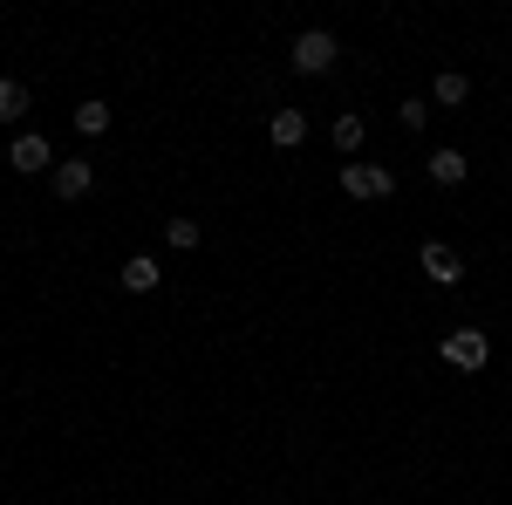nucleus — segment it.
<instances>
[{
  "label": "nucleus",
  "instance_id": "nucleus-1",
  "mask_svg": "<svg viewBox=\"0 0 512 505\" xmlns=\"http://www.w3.org/2000/svg\"><path fill=\"white\" fill-rule=\"evenodd\" d=\"M335 55H342V41L328 35V28L294 35V69H301V76H328V69H335Z\"/></svg>",
  "mask_w": 512,
  "mask_h": 505
},
{
  "label": "nucleus",
  "instance_id": "nucleus-2",
  "mask_svg": "<svg viewBox=\"0 0 512 505\" xmlns=\"http://www.w3.org/2000/svg\"><path fill=\"white\" fill-rule=\"evenodd\" d=\"M342 192L349 198H390L396 171H383V164H342Z\"/></svg>",
  "mask_w": 512,
  "mask_h": 505
},
{
  "label": "nucleus",
  "instance_id": "nucleus-3",
  "mask_svg": "<svg viewBox=\"0 0 512 505\" xmlns=\"http://www.w3.org/2000/svg\"><path fill=\"white\" fill-rule=\"evenodd\" d=\"M7 164H14L21 178H28V171H55V144H48L41 130H21V137H14V151H7Z\"/></svg>",
  "mask_w": 512,
  "mask_h": 505
},
{
  "label": "nucleus",
  "instance_id": "nucleus-4",
  "mask_svg": "<svg viewBox=\"0 0 512 505\" xmlns=\"http://www.w3.org/2000/svg\"><path fill=\"white\" fill-rule=\"evenodd\" d=\"M417 267L431 273V287H458V280H465V260H458V246H444V239H431V246L417 253Z\"/></svg>",
  "mask_w": 512,
  "mask_h": 505
},
{
  "label": "nucleus",
  "instance_id": "nucleus-5",
  "mask_svg": "<svg viewBox=\"0 0 512 505\" xmlns=\"http://www.w3.org/2000/svg\"><path fill=\"white\" fill-rule=\"evenodd\" d=\"M444 362H451V369H485V362H492V342H485L478 328H458V335H444Z\"/></svg>",
  "mask_w": 512,
  "mask_h": 505
},
{
  "label": "nucleus",
  "instance_id": "nucleus-6",
  "mask_svg": "<svg viewBox=\"0 0 512 505\" xmlns=\"http://www.w3.org/2000/svg\"><path fill=\"white\" fill-rule=\"evenodd\" d=\"M48 178H55V198H69V205H76V198L89 192V185H96V171H89L82 157H69V164H55Z\"/></svg>",
  "mask_w": 512,
  "mask_h": 505
},
{
  "label": "nucleus",
  "instance_id": "nucleus-7",
  "mask_svg": "<svg viewBox=\"0 0 512 505\" xmlns=\"http://www.w3.org/2000/svg\"><path fill=\"white\" fill-rule=\"evenodd\" d=\"M267 137H274L280 151H301V144H308V117H301V110H274Z\"/></svg>",
  "mask_w": 512,
  "mask_h": 505
},
{
  "label": "nucleus",
  "instance_id": "nucleus-8",
  "mask_svg": "<svg viewBox=\"0 0 512 505\" xmlns=\"http://www.w3.org/2000/svg\"><path fill=\"white\" fill-rule=\"evenodd\" d=\"M328 137H335V151L349 157L355 164V151H362V137H369V123L355 117V110H342V117H335V130H328Z\"/></svg>",
  "mask_w": 512,
  "mask_h": 505
},
{
  "label": "nucleus",
  "instance_id": "nucleus-9",
  "mask_svg": "<svg viewBox=\"0 0 512 505\" xmlns=\"http://www.w3.org/2000/svg\"><path fill=\"white\" fill-rule=\"evenodd\" d=\"M424 171H431L437 185H465L472 164H465V151H431V157H424Z\"/></svg>",
  "mask_w": 512,
  "mask_h": 505
},
{
  "label": "nucleus",
  "instance_id": "nucleus-10",
  "mask_svg": "<svg viewBox=\"0 0 512 505\" xmlns=\"http://www.w3.org/2000/svg\"><path fill=\"white\" fill-rule=\"evenodd\" d=\"M158 280H164V273H158V260H151V253H137V260H123V287H130V294H151Z\"/></svg>",
  "mask_w": 512,
  "mask_h": 505
},
{
  "label": "nucleus",
  "instance_id": "nucleus-11",
  "mask_svg": "<svg viewBox=\"0 0 512 505\" xmlns=\"http://www.w3.org/2000/svg\"><path fill=\"white\" fill-rule=\"evenodd\" d=\"M431 96H437V103H444V110H458V103H465V96H472V82L458 76V69H444V76L431 82Z\"/></svg>",
  "mask_w": 512,
  "mask_h": 505
},
{
  "label": "nucleus",
  "instance_id": "nucleus-12",
  "mask_svg": "<svg viewBox=\"0 0 512 505\" xmlns=\"http://www.w3.org/2000/svg\"><path fill=\"white\" fill-rule=\"evenodd\" d=\"M76 130H82V137H103V130H110V103H82Z\"/></svg>",
  "mask_w": 512,
  "mask_h": 505
},
{
  "label": "nucleus",
  "instance_id": "nucleus-13",
  "mask_svg": "<svg viewBox=\"0 0 512 505\" xmlns=\"http://www.w3.org/2000/svg\"><path fill=\"white\" fill-rule=\"evenodd\" d=\"M21 110H28V89H21V82H7V76H0V123H14Z\"/></svg>",
  "mask_w": 512,
  "mask_h": 505
},
{
  "label": "nucleus",
  "instance_id": "nucleus-14",
  "mask_svg": "<svg viewBox=\"0 0 512 505\" xmlns=\"http://www.w3.org/2000/svg\"><path fill=\"white\" fill-rule=\"evenodd\" d=\"M164 246L192 253V246H198V219H171V226H164Z\"/></svg>",
  "mask_w": 512,
  "mask_h": 505
},
{
  "label": "nucleus",
  "instance_id": "nucleus-15",
  "mask_svg": "<svg viewBox=\"0 0 512 505\" xmlns=\"http://www.w3.org/2000/svg\"><path fill=\"white\" fill-rule=\"evenodd\" d=\"M396 123H403V130H424V123H431V103H403Z\"/></svg>",
  "mask_w": 512,
  "mask_h": 505
}]
</instances>
